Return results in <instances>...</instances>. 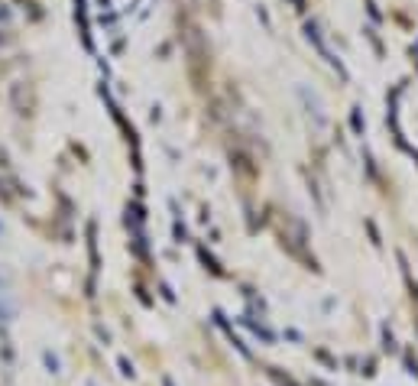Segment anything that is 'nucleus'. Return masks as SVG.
Wrapping results in <instances>:
<instances>
[]
</instances>
